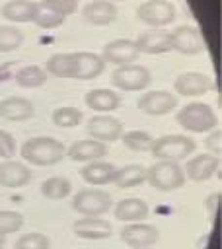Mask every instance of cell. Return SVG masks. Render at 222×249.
<instances>
[{
  "label": "cell",
  "instance_id": "6da1fadb",
  "mask_svg": "<svg viewBox=\"0 0 222 249\" xmlns=\"http://www.w3.org/2000/svg\"><path fill=\"white\" fill-rule=\"evenodd\" d=\"M64 144L53 136H33L21 144V158L37 167L55 165L64 158Z\"/></svg>",
  "mask_w": 222,
  "mask_h": 249
},
{
  "label": "cell",
  "instance_id": "7a4b0ae2",
  "mask_svg": "<svg viewBox=\"0 0 222 249\" xmlns=\"http://www.w3.org/2000/svg\"><path fill=\"white\" fill-rule=\"evenodd\" d=\"M177 123L181 128L189 132H210L216 128V115L208 103L203 101H193L187 103L179 109L177 113Z\"/></svg>",
  "mask_w": 222,
  "mask_h": 249
},
{
  "label": "cell",
  "instance_id": "3957f363",
  "mask_svg": "<svg viewBox=\"0 0 222 249\" xmlns=\"http://www.w3.org/2000/svg\"><path fill=\"white\" fill-rule=\"evenodd\" d=\"M146 181L162 193H169L175 189H181L185 185V171L181 169L179 161H167L158 160L154 165H150L146 173Z\"/></svg>",
  "mask_w": 222,
  "mask_h": 249
},
{
  "label": "cell",
  "instance_id": "277c9868",
  "mask_svg": "<svg viewBox=\"0 0 222 249\" xmlns=\"http://www.w3.org/2000/svg\"><path fill=\"white\" fill-rule=\"evenodd\" d=\"M150 152L156 160L179 161L195 152V140L183 134H166L152 142Z\"/></svg>",
  "mask_w": 222,
  "mask_h": 249
},
{
  "label": "cell",
  "instance_id": "5b68a950",
  "mask_svg": "<svg viewBox=\"0 0 222 249\" xmlns=\"http://www.w3.org/2000/svg\"><path fill=\"white\" fill-rule=\"evenodd\" d=\"M111 84L123 91H144L152 84V72L142 64H123L111 74Z\"/></svg>",
  "mask_w": 222,
  "mask_h": 249
},
{
  "label": "cell",
  "instance_id": "8992f818",
  "mask_svg": "<svg viewBox=\"0 0 222 249\" xmlns=\"http://www.w3.org/2000/svg\"><path fill=\"white\" fill-rule=\"evenodd\" d=\"M70 206L80 216H101L111 208V196L103 189H80L72 196Z\"/></svg>",
  "mask_w": 222,
  "mask_h": 249
},
{
  "label": "cell",
  "instance_id": "52a82bcc",
  "mask_svg": "<svg viewBox=\"0 0 222 249\" xmlns=\"http://www.w3.org/2000/svg\"><path fill=\"white\" fill-rule=\"evenodd\" d=\"M136 18L150 27H162L175 19V6L169 0H146L136 8Z\"/></svg>",
  "mask_w": 222,
  "mask_h": 249
},
{
  "label": "cell",
  "instance_id": "ba28073f",
  "mask_svg": "<svg viewBox=\"0 0 222 249\" xmlns=\"http://www.w3.org/2000/svg\"><path fill=\"white\" fill-rule=\"evenodd\" d=\"M105 68V62L95 53H70V78L72 80H93Z\"/></svg>",
  "mask_w": 222,
  "mask_h": 249
},
{
  "label": "cell",
  "instance_id": "9c48e42d",
  "mask_svg": "<svg viewBox=\"0 0 222 249\" xmlns=\"http://www.w3.org/2000/svg\"><path fill=\"white\" fill-rule=\"evenodd\" d=\"M86 130H88V134L93 140H99V142H115L123 134V123L117 117H111V115H103L101 113V115H93V117L88 119Z\"/></svg>",
  "mask_w": 222,
  "mask_h": 249
},
{
  "label": "cell",
  "instance_id": "30bf717a",
  "mask_svg": "<svg viewBox=\"0 0 222 249\" xmlns=\"http://www.w3.org/2000/svg\"><path fill=\"white\" fill-rule=\"evenodd\" d=\"M121 241L129 247V249H134V247H152L158 237H160V231L156 226L152 224H144V222H130L127 224L123 230H121Z\"/></svg>",
  "mask_w": 222,
  "mask_h": 249
},
{
  "label": "cell",
  "instance_id": "8fae6325",
  "mask_svg": "<svg viewBox=\"0 0 222 249\" xmlns=\"http://www.w3.org/2000/svg\"><path fill=\"white\" fill-rule=\"evenodd\" d=\"M171 49L181 54H199L204 51V39L193 25H179L169 33Z\"/></svg>",
  "mask_w": 222,
  "mask_h": 249
},
{
  "label": "cell",
  "instance_id": "7c38bea8",
  "mask_svg": "<svg viewBox=\"0 0 222 249\" xmlns=\"http://www.w3.org/2000/svg\"><path fill=\"white\" fill-rule=\"evenodd\" d=\"M136 107L140 109V113L144 115H152V117H160V115H167L177 107V97L169 91H148L142 93L136 101Z\"/></svg>",
  "mask_w": 222,
  "mask_h": 249
},
{
  "label": "cell",
  "instance_id": "4fadbf2b",
  "mask_svg": "<svg viewBox=\"0 0 222 249\" xmlns=\"http://www.w3.org/2000/svg\"><path fill=\"white\" fill-rule=\"evenodd\" d=\"M72 233L80 239H107L113 233V226L99 216H82L72 224Z\"/></svg>",
  "mask_w": 222,
  "mask_h": 249
},
{
  "label": "cell",
  "instance_id": "5bb4252c",
  "mask_svg": "<svg viewBox=\"0 0 222 249\" xmlns=\"http://www.w3.org/2000/svg\"><path fill=\"white\" fill-rule=\"evenodd\" d=\"M138 54L140 53H138L134 41H130V39H115V41H109L103 47L101 58H103V62H113L117 66H123V64L136 62Z\"/></svg>",
  "mask_w": 222,
  "mask_h": 249
},
{
  "label": "cell",
  "instance_id": "9a60e30c",
  "mask_svg": "<svg viewBox=\"0 0 222 249\" xmlns=\"http://www.w3.org/2000/svg\"><path fill=\"white\" fill-rule=\"evenodd\" d=\"M173 88L179 95L195 97V95L208 93L212 89V80H210V76H206L203 72H185L175 78Z\"/></svg>",
  "mask_w": 222,
  "mask_h": 249
},
{
  "label": "cell",
  "instance_id": "2e32d148",
  "mask_svg": "<svg viewBox=\"0 0 222 249\" xmlns=\"http://www.w3.org/2000/svg\"><path fill=\"white\" fill-rule=\"evenodd\" d=\"M117 6L109 0H93L82 10V18L90 25H109L117 19Z\"/></svg>",
  "mask_w": 222,
  "mask_h": 249
},
{
  "label": "cell",
  "instance_id": "e0dca14e",
  "mask_svg": "<svg viewBox=\"0 0 222 249\" xmlns=\"http://www.w3.org/2000/svg\"><path fill=\"white\" fill-rule=\"evenodd\" d=\"M136 49L138 53H146V54H162L171 51V39H169V31H162V29H148L142 31L136 37Z\"/></svg>",
  "mask_w": 222,
  "mask_h": 249
},
{
  "label": "cell",
  "instance_id": "ac0fdd59",
  "mask_svg": "<svg viewBox=\"0 0 222 249\" xmlns=\"http://www.w3.org/2000/svg\"><path fill=\"white\" fill-rule=\"evenodd\" d=\"M66 156L72 161H80V163H88V161H95V160H103V156H107V146L105 142L93 140V138H86V140H78L74 142L68 150Z\"/></svg>",
  "mask_w": 222,
  "mask_h": 249
},
{
  "label": "cell",
  "instance_id": "d6986e66",
  "mask_svg": "<svg viewBox=\"0 0 222 249\" xmlns=\"http://www.w3.org/2000/svg\"><path fill=\"white\" fill-rule=\"evenodd\" d=\"M216 167H218V158L214 154H197L187 161V167L183 171L191 181L203 183L216 173Z\"/></svg>",
  "mask_w": 222,
  "mask_h": 249
},
{
  "label": "cell",
  "instance_id": "ffe728a7",
  "mask_svg": "<svg viewBox=\"0 0 222 249\" xmlns=\"http://www.w3.org/2000/svg\"><path fill=\"white\" fill-rule=\"evenodd\" d=\"M29 179H31V171L25 163L14 161V160H6L0 163V187L19 189L27 185Z\"/></svg>",
  "mask_w": 222,
  "mask_h": 249
},
{
  "label": "cell",
  "instance_id": "44dd1931",
  "mask_svg": "<svg viewBox=\"0 0 222 249\" xmlns=\"http://www.w3.org/2000/svg\"><path fill=\"white\" fill-rule=\"evenodd\" d=\"M115 171H117L115 165H111V163H107V161H101V160H95V161H88V163L80 169V177H82L88 185L101 187V185L113 183Z\"/></svg>",
  "mask_w": 222,
  "mask_h": 249
},
{
  "label": "cell",
  "instance_id": "7402d4cb",
  "mask_svg": "<svg viewBox=\"0 0 222 249\" xmlns=\"http://www.w3.org/2000/svg\"><path fill=\"white\" fill-rule=\"evenodd\" d=\"M84 103L88 105V109H93L97 113H111V111L119 109L121 95L107 88H95L84 95Z\"/></svg>",
  "mask_w": 222,
  "mask_h": 249
},
{
  "label": "cell",
  "instance_id": "603a6c76",
  "mask_svg": "<svg viewBox=\"0 0 222 249\" xmlns=\"http://www.w3.org/2000/svg\"><path fill=\"white\" fill-rule=\"evenodd\" d=\"M33 115V103L19 95H10L0 101V117L6 121H25Z\"/></svg>",
  "mask_w": 222,
  "mask_h": 249
},
{
  "label": "cell",
  "instance_id": "cb8c5ba5",
  "mask_svg": "<svg viewBox=\"0 0 222 249\" xmlns=\"http://www.w3.org/2000/svg\"><path fill=\"white\" fill-rule=\"evenodd\" d=\"M115 218L121 222H142L144 218H148L150 208L142 198H123L117 202L115 206Z\"/></svg>",
  "mask_w": 222,
  "mask_h": 249
},
{
  "label": "cell",
  "instance_id": "d4e9b609",
  "mask_svg": "<svg viewBox=\"0 0 222 249\" xmlns=\"http://www.w3.org/2000/svg\"><path fill=\"white\" fill-rule=\"evenodd\" d=\"M37 2L31 0H10L2 6V16L8 21H16V23H27L33 21L35 14H37Z\"/></svg>",
  "mask_w": 222,
  "mask_h": 249
},
{
  "label": "cell",
  "instance_id": "484cf974",
  "mask_svg": "<svg viewBox=\"0 0 222 249\" xmlns=\"http://www.w3.org/2000/svg\"><path fill=\"white\" fill-rule=\"evenodd\" d=\"M146 173H148V169L144 165L130 163V165H125V167L115 171L113 183L119 189H132V187H138V185H142L146 181Z\"/></svg>",
  "mask_w": 222,
  "mask_h": 249
},
{
  "label": "cell",
  "instance_id": "4316f807",
  "mask_svg": "<svg viewBox=\"0 0 222 249\" xmlns=\"http://www.w3.org/2000/svg\"><path fill=\"white\" fill-rule=\"evenodd\" d=\"M70 191H72V183L60 175H53L41 183V195L49 200H62L70 195Z\"/></svg>",
  "mask_w": 222,
  "mask_h": 249
},
{
  "label": "cell",
  "instance_id": "83f0119b",
  "mask_svg": "<svg viewBox=\"0 0 222 249\" xmlns=\"http://www.w3.org/2000/svg\"><path fill=\"white\" fill-rule=\"evenodd\" d=\"M14 80L19 88H39L47 82V72L37 64H27L14 74Z\"/></svg>",
  "mask_w": 222,
  "mask_h": 249
},
{
  "label": "cell",
  "instance_id": "f1b7e54d",
  "mask_svg": "<svg viewBox=\"0 0 222 249\" xmlns=\"http://www.w3.org/2000/svg\"><path fill=\"white\" fill-rule=\"evenodd\" d=\"M121 140L132 152H148L152 148V142H154V138L148 132H144V130H129V132H123L121 134Z\"/></svg>",
  "mask_w": 222,
  "mask_h": 249
},
{
  "label": "cell",
  "instance_id": "f546056e",
  "mask_svg": "<svg viewBox=\"0 0 222 249\" xmlns=\"http://www.w3.org/2000/svg\"><path fill=\"white\" fill-rule=\"evenodd\" d=\"M51 119L60 128H74L82 121V111L76 109V107H60V109L53 111Z\"/></svg>",
  "mask_w": 222,
  "mask_h": 249
},
{
  "label": "cell",
  "instance_id": "4dcf8cb0",
  "mask_svg": "<svg viewBox=\"0 0 222 249\" xmlns=\"http://www.w3.org/2000/svg\"><path fill=\"white\" fill-rule=\"evenodd\" d=\"M23 33L14 25H0V53H10L21 47Z\"/></svg>",
  "mask_w": 222,
  "mask_h": 249
},
{
  "label": "cell",
  "instance_id": "1f68e13d",
  "mask_svg": "<svg viewBox=\"0 0 222 249\" xmlns=\"http://www.w3.org/2000/svg\"><path fill=\"white\" fill-rule=\"evenodd\" d=\"M33 23H37L43 29H55V27L64 23V16L55 12V10H51V8H47L45 4H39L37 6V14L33 18Z\"/></svg>",
  "mask_w": 222,
  "mask_h": 249
},
{
  "label": "cell",
  "instance_id": "d6a6232c",
  "mask_svg": "<svg viewBox=\"0 0 222 249\" xmlns=\"http://www.w3.org/2000/svg\"><path fill=\"white\" fill-rule=\"evenodd\" d=\"M45 72H49L55 78H70V53L51 54Z\"/></svg>",
  "mask_w": 222,
  "mask_h": 249
},
{
  "label": "cell",
  "instance_id": "836d02e7",
  "mask_svg": "<svg viewBox=\"0 0 222 249\" xmlns=\"http://www.w3.org/2000/svg\"><path fill=\"white\" fill-rule=\"evenodd\" d=\"M23 228V216L16 210H0V233H16Z\"/></svg>",
  "mask_w": 222,
  "mask_h": 249
},
{
  "label": "cell",
  "instance_id": "e575fe53",
  "mask_svg": "<svg viewBox=\"0 0 222 249\" xmlns=\"http://www.w3.org/2000/svg\"><path fill=\"white\" fill-rule=\"evenodd\" d=\"M49 247H51L49 237L43 235V233H39V231L21 235L16 241V245H14V249H49Z\"/></svg>",
  "mask_w": 222,
  "mask_h": 249
},
{
  "label": "cell",
  "instance_id": "d590c367",
  "mask_svg": "<svg viewBox=\"0 0 222 249\" xmlns=\"http://www.w3.org/2000/svg\"><path fill=\"white\" fill-rule=\"evenodd\" d=\"M41 4H45L47 8H51V10L58 12V14H62L64 18H66L68 14H74V12L78 10V0H43Z\"/></svg>",
  "mask_w": 222,
  "mask_h": 249
},
{
  "label": "cell",
  "instance_id": "8d00e7d4",
  "mask_svg": "<svg viewBox=\"0 0 222 249\" xmlns=\"http://www.w3.org/2000/svg\"><path fill=\"white\" fill-rule=\"evenodd\" d=\"M14 154H16V140H14V136L0 128V158L10 160Z\"/></svg>",
  "mask_w": 222,
  "mask_h": 249
},
{
  "label": "cell",
  "instance_id": "74e56055",
  "mask_svg": "<svg viewBox=\"0 0 222 249\" xmlns=\"http://www.w3.org/2000/svg\"><path fill=\"white\" fill-rule=\"evenodd\" d=\"M4 243H6V235H2V233H0V249L4 247Z\"/></svg>",
  "mask_w": 222,
  "mask_h": 249
},
{
  "label": "cell",
  "instance_id": "f35d334b",
  "mask_svg": "<svg viewBox=\"0 0 222 249\" xmlns=\"http://www.w3.org/2000/svg\"><path fill=\"white\" fill-rule=\"evenodd\" d=\"M134 249H152V247H134Z\"/></svg>",
  "mask_w": 222,
  "mask_h": 249
},
{
  "label": "cell",
  "instance_id": "ab89813d",
  "mask_svg": "<svg viewBox=\"0 0 222 249\" xmlns=\"http://www.w3.org/2000/svg\"><path fill=\"white\" fill-rule=\"evenodd\" d=\"M109 2H111V0H109ZM113 2H125V0H113Z\"/></svg>",
  "mask_w": 222,
  "mask_h": 249
}]
</instances>
